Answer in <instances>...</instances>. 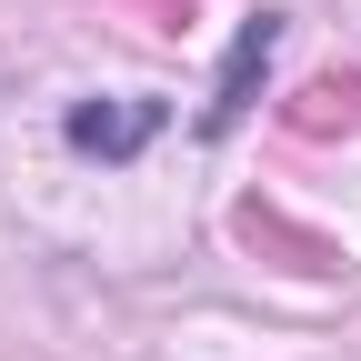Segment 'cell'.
I'll return each instance as SVG.
<instances>
[{
	"mask_svg": "<svg viewBox=\"0 0 361 361\" xmlns=\"http://www.w3.org/2000/svg\"><path fill=\"white\" fill-rule=\"evenodd\" d=\"M271 51H281V20H241V40H231V61H221V80H211V111H201V130L221 141V130H241V111H251V90H261V71H271Z\"/></svg>",
	"mask_w": 361,
	"mask_h": 361,
	"instance_id": "cell-1",
	"label": "cell"
},
{
	"mask_svg": "<svg viewBox=\"0 0 361 361\" xmlns=\"http://www.w3.org/2000/svg\"><path fill=\"white\" fill-rule=\"evenodd\" d=\"M161 121H171L161 101H80L71 111V151L80 161H130V151H151Z\"/></svg>",
	"mask_w": 361,
	"mask_h": 361,
	"instance_id": "cell-2",
	"label": "cell"
},
{
	"mask_svg": "<svg viewBox=\"0 0 361 361\" xmlns=\"http://www.w3.org/2000/svg\"><path fill=\"white\" fill-rule=\"evenodd\" d=\"M291 130H301V141L361 130V71H322V80H301V101H291Z\"/></svg>",
	"mask_w": 361,
	"mask_h": 361,
	"instance_id": "cell-3",
	"label": "cell"
},
{
	"mask_svg": "<svg viewBox=\"0 0 361 361\" xmlns=\"http://www.w3.org/2000/svg\"><path fill=\"white\" fill-rule=\"evenodd\" d=\"M241 241H271V251H291L301 271H331V241H311V231H291V221H271L261 201H241Z\"/></svg>",
	"mask_w": 361,
	"mask_h": 361,
	"instance_id": "cell-4",
	"label": "cell"
}]
</instances>
